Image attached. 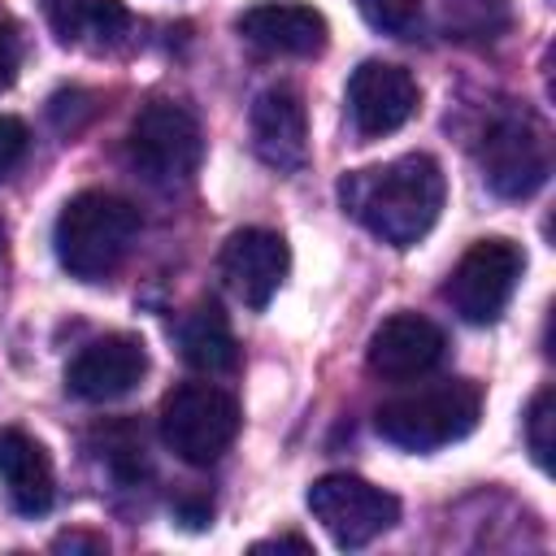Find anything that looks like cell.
Returning <instances> with one entry per match:
<instances>
[{
    "label": "cell",
    "instance_id": "20",
    "mask_svg": "<svg viewBox=\"0 0 556 556\" xmlns=\"http://www.w3.org/2000/svg\"><path fill=\"white\" fill-rule=\"evenodd\" d=\"M361 17L374 26V30H387V35H404L417 26V13H421V0H356Z\"/></svg>",
    "mask_w": 556,
    "mask_h": 556
},
{
    "label": "cell",
    "instance_id": "7",
    "mask_svg": "<svg viewBox=\"0 0 556 556\" xmlns=\"http://www.w3.org/2000/svg\"><path fill=\"white\" fill-rule=\"evenodd\" d=\"M308 513L339 547H365L400 521V500L356 473H326L308 486Z\"/></svg>",
    "mask_w": 556,
    "mask_h": 556
},
{
    "label": "cell",
    "instance_id": "18",
    "mask_svg": "<svg viewBox=\"0 0 556 556\" xmlns=\"http://www.w3.org/2000/svg\"><path fill=\"white\" fill-rule=\"evenodd\" d=\"M526 447L543 469H552V452H556V395H552V387H543L526 408Z\"/></svg>",
    "mask_w": 556,
    "mask_h": 556
},
{
    "label": "cell",
    "instance_id": "9",
    "mask_svg": "<svg viewBox=\"0 0 556 556\" xmlns=\"http://www.w3.org/2000/svg\"><path fill=\"white\" fill-rule=\"evenodd\" d=\"M222 278L230 287V295L248 308H265L278 287L287 282V269H291V248L278 230H265V226H243L235 230L226 243H222Z\"/></svg>",
    "mask_w": 556,
    "mask_h": 556
},
{
    "label": "cell",
    "instance_id": "21",
    "mask_svg": "<svg viewBox=\"0 0 556 556\" xmlns=\"http://www.w3.org/2000/svg\"><path fill=\"white\" fill-rule=\"evenodd\" d=\"M26 148H30V130H26V122L0 113V178L13 174V169L26 161Z\"/></svg>",
    "mask_w": 556,
    "mask_h": 556
},
{
    "label": "cell",
    "instance_id": "14",
    "mask_svg": "<svg viewBox=\"0 0 556 556\" xmlns=\"http://www.w3.org/2000/svg\"><path fill=\"white\" fill-rule=\"evenodd\" d=\"M252 152L278 174H295L308 161V109L295 87H265L256 96Z\"/></svg>",
    "mask_w": 556,
    "mask_h": 556
},
{
    "label": "cell",
    "instance_id": "11",
    "mask_svg": "<svg viewBox=\"0 0 556 556\" xmlns=\"http://www.w3.org/2000/svg\"><path fill=\"white\" fill-rule=\"evenodd\" d=\"M447 352L443 330L421 317V313H391L374 334H369V352L365 365L374 378L382 382H413L426 378Z\"/></svg>",
    "mask_w": 556,
    "mask_h": 556
},
{
    "label": "cell",
    "instance_id": "12",
    "mask_svg": "<svg viewBox=\"0 0 556 556\" xmlns=\"http://www.w3.org/2000/svg\"><path fill=\"white\" fill-rule=\"evenodd\" d=\"M148 374V348L135 334H104L96 343H87L70 369H65V387L70 395L87 400V404H109L130 395Z\"/></svg>",
    "mask_w": 556,
    "mask_h": 556
},
{
    "label": "cell",
    "instance_id": "16",
    "mask_svg": "<svg viewBox=\"0 0 556 556\" xmlns=\"http://www.w3.org/2000/svg\"><path fill=\"white\" fill-rule=\"evenodd\" d=\"M39 9L52 35L74 48H104L126 30L122 0H39Z\"/></svg>",
    "mask_w": 556,
    "mask_h": 556
},
{
    "label": "cell",
    "instance_id": "1",
    "mask_svg": "<svg viewBox=\"0 0 556 556\" xmlns=\"http://www.w3.org/2000/svg\"><path fill=\"white\" fill-rule=\"evenodd\" d=\"M443 165L426 152H404L387 165H365L339 178V204L391 248H413L426 239L443 213Z\"/></svg>",
    "mask_w": 556,
    "mask_h": 556
},
{
    "label": "cell",
    "instance_id": "10",
    "mask_svg": "<svg viewBox=\"0 0 556 556\" xmlns=\"http://www.w3.org/2000/svg\"><path fill=\"white\" fill-rule=\"evenodd\" d=\"M348 113L361 139H382L417 113V78L391 61H361L348 78Z\"/></svg>",
    "mask_w": 556,
    "mask_h": 556
},
{
    "label": "cell",
    "instance_id": "5",
    "mask_svg": "<svg viewBox=\"0 0 556 556\" xmlns=\"http://www.w3.org/2000/svg\"><path fill=\"white\" fill-rule=\"evenodd\" d=\"M239 404L213 382H182L161 400V439L187 465H213L239 434Z\"/></svg>",
    "mask_w": 556,
    "mask_h": 556
},
{
    "label": "cell",
    "instance_id": "3",
    "mask_svg": "<svg viewBox=\"0 0 556 556\" xmlns=\"http://www.w3.org/2000/svg\"><path fill=\"white\" fill-rule=\"evenodd\" d=\"M478 417H482V391L469 378H447L378 404L374 426L387 443L404 452H434L465 439L478 426Z\"/></svg>",
    "mask_w": 556,
    "mask_h": 556
},
{
    "label": "cell",
    "instance_id": "17",
    "mask_svg": "<svg viewBox=\"0 0 556 556\" xmlns=\"http://www.w3.org/2000/svg\"><path fill=\"white\" fill-rule=\"evenodd\" d=\"M178 352H182V361H187L191 369H200V374H230V369L239 365L235 330H230L226 313H222L213 300L195 304V308L182 317V326H178Z\"/></svg>",
    "mask_w": 556,
    "mask_h": 556
},
{
    "label": "cell",
    "instance_id": "13",
    "mask_svg": "<svg viewBox=\"0 0 556 556\" xmlns=\"http://www.w3.org/2000/svg\"><path fill=\"white\" fill-rule=\"evenodd\" d=\"M235 30L256 52H269V56H317L330 35L326 17L300 0H261L239 13Z\"/></svg>",
    "mask_w": 556,
    "mask_h": 556
},
{
    "label": "cell",
    "instance_id": "24",
    "mask_svg": "<svg viewBox=\"0 0 556 556\" xmlns=\"http://www.w3.org/2000/svg\"><path fill=\"white\" fill-rule=\"evenodd\" d=\"M265 547H295V552H313V543H308V539H300V534H282V539H265V543H256L252 552H265Z\"/></svg>",
    "mask_w": 556,
    "mask_h": 556
},
{
    "label": "cell",
    "instance_id": "8",
    "mask_svg": "<svg viewBox=\"0 0 556 556\" xmlns=\"http://www.w3.org/2000/svg\"><path fill=\"white\" fill-rule=\"evenodd\" d=\"M547 135L530 113L500 117L482 139V178L504 200H526L547 182Z\"/></svg>",
    "mask_w": 556,
    "mask_h": 556
},
{
    "label": "cell",
    "instance_id": "23",
    "mask_svg": "<svg viewBox=\"0 0 556 556\" xmlns=\"http://www.w3.org/2000/svg\"><path fill=\"white\" fill-rule=\"evenodd\" d=\"M52 552H104V539L100 534H56L52 539Z\"/></svg>",
    "mask_w": 556,
    "mask_h": 556
},
{
    "label": "cell",
    "instance_id": "22",
    "mask_svg": "<svg viewBox=\"0 0 556 556\" xmlns=\"http://www.w3.org/2000/svg\"><path fill=\"white\" fill-rule=\"evenodd\" d=\"M17 70H22V39H17V26L0 17V91L13 87Z\"/></svg>",
    "mask_w": 556,
    "mask_h": 556
},
{
    "label": "cell",
    "instance_id": "2",
    "mask_svg": "<svg viewBox=\"0 0 556 556\" xmlns=\"http://www.w3.org/2000/svg\"><path fill=\"white\" fill-rule=\"evenodd\" d=\"M139 235V208L113 191H78L52 226L56 261L78 282H104Z\"/></svg>",
    "mask_w": 556,
    "mask_h": 556
},
{
    "label": "cell",
    "instance_id": "6",
    "mask_svg": "<svg viewBox=\"0 0 556 556\" xmlns=\"http://www.w3.org/2000/svg\"><path fill=\"white\" fill-rule=\"evenodd\" d=\"M521 269H526V256H521V248L513 239H478L456 261L447 287H443V300L469 326H491L508 308Z\"/></svg>",
    "mask_w": 556,
    "mask_h": 556
},
{
    "label": "cell",
    "instance_id": "25",
    "mask_svg": "<svg viewBox=\"0 0 556 556\" xmlns=\"http://www.w3.org/2000/svg\"><path fill=\"white\" fill-rule=\"evenodd\" d=\"M0 243H4V235H0Z\"/></svg>",
    "mask_w": 556,
    "mask_h": 556
},
{
    "label": "cell",
    "instance_id": "4",
    "mask_svg": "<svg viewBox=\"0 0 556 556\" xmlns=\"http://www.w3.org/2000/svg\"><path fill=\"white\" fill-rule=\"evenodd\" d=\"M204 156V135L200 122L187 104L178 100H148L130 130H126V161L139 178L156 187L187 182Z\"/></svg>",
    "mask_w": 556,
    "mask_h": 556
},
{
    "label": "cell",
    "instance_id": "15",
    "mask_svg": "<svg viewBox=\"0 0 556 556\" xmlns=\"http://www.w3.org/2000/svg\"><path fill=\"white\" fill-rule=\"evenodd\" d=\"M0 482L13 508L26 517H43L56 500V473H52L48 447L17 426L0 430Z\"/></svg>",
    "mask_w": 556,
    "mask_h": 556
},
{
    "label": "cell",
    "instance_id": "19",
    "mask_svg": "<svg viewBox=\"0 0 556 556\" xmlns=\"http://www.w3.org/2000/svg\"><path fill=\"white\" fill-rule=\"evenodd\" d=\"M100 439H104V447H109V452H100V456H104L109 469H117L122 478H130V473L143 465V434H139L130 421H113L109 430H100Z\"/></svg>",
    "mask_w": 556,
    "mask_h": 556
}]
</instances>
